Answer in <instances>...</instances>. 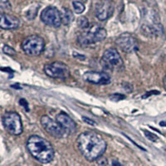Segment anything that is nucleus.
<instances>
[{
    "label": "nucleus",
    "mask_w": 166,
    "mask_h": 166,
    "mask_svg": "<svg viewBox=\"0 0 166 166\" xmlns=\"http://www.w3.org/2000/svg\"><path fill=\"white\" fill-rule=\"evenodd\" d=\"M76 141L80 152L89 161L99 159L106 149V142L102 135L93 131L82 133Z\"/></svg>",
    "instance_id": "obj_1"
},
{
    "label": "nucleus",
    "mask_w": 166,
    "mask_h": 166,
    "mask_svg": "<svg viewBox=\"0 0 166 166\" xmlns=\"http://www.w3.org/2000/svg\"><path fill=\"white\" fill-rule=\"evenodd\" d=\"M27 149L32 156L42 164L50 163L54 159L53 146L46 139L33 135L27 141Z\"/></svg>",
    "instance_id": "obj_2"
},
{
    "label": "nucleus",
    "mask_w": 166,
    "mask_h": 166,
    "mask_svg": "<svg viewBox=\"0 0 166 166\" xmlns=\"http://www.w3.org/2000/svg\"><path fill=\"white\" fill-rule=\"evenodd\" d=\"M106 36L107 32L104 28L98 25H92L79 35L78 42L81 45H91L93 43L102 42Z\"/></svg>",
    "instance_id": "obj_3"
},
{
    "label": "nucleus",
    "mask_w": 166,
    "mask_h": 166,
    "mask_svg": "<svg viewBox=\"0 0 166 166\" xmlns=\"http://www.w3.org/2000/svg\"><path fill=\"white\" fill-rule=\"evenodd\" d=\"M44 48L45 41L37 35H31L26 37L22 42V49L28 56H38L44 51Z\"/></svg>",
    "instance_id": "obj_4"
},
{
    "label": "nucleus",
    "mask_w": 166,
    "mask_h": 166,
    "mask_svg": "<svg viewBox=\"0 0 166 166\" xmlns=\"http://www.w3.org/2000/svg\"><path fill=\"white\" fill-rule=\"evenodd\" d=\"M102 62L103 67L110 71L123 70L124 63L118 51L115 48H108L103 53Z\"/></svg>",
    "instance_id": "obj_5"
},
{
    "label": "nucleus",
    "mask_w": 166,
    "mask_h": 166,
    "mask_svg": "<svg viewBox=\"0 0 166 166\" xmlns=\"http://www.w3.org/2000/svg\"><path fill=\"white\" fill-rule=\"evenodd\" d=\"M3 124L5 129L13 135H19L23 132V123L17 112L9 111L3 116Z\"/></svg>",
    "instance_id": "obj_6"
},
{
    "label": "nucleus",
    "mask_w": 166,
    "mask_h": 166,
    "mask_svg": "<svg viewBox=\"0 0 166 166\" xmlns=\"http://www.w3.org/2000/svg\"><path fill=\"white\" fill-rule=\"evenodd\" d=\"M44 71L48 76L55 79H67L70 76V69L62 62H53L44 66Z\"/></svg>",
    "instance_id": "obj_7"
},
{
    "label": "nucleus",
    "mask_w": 166,
    "mask_h": 166,
    "mask_svg": "<svg viewBox=\"0 0 166 166\" xmlns=\"http://www.w3.org/2000/svg\"><path fill=\"white\" fill-rule=\"evenodd\" d=\"M41 20L46 25L59 28L62 23V13L56 7H48L41 13Z\"/></svg>",
    "instance_id": "obj_8"
},
{
    "label": "nucleus",
    "mask_w": 166,
    "mask_h": 166,
    "mask_svg": "<svg viewBox=\"0 0 166 166\" xmlns=\"http://www.w3.org/2000/svg\"><path fill=\"white\" fill-rule=\"evenodd\" d=\"M116 46L126 53H132L138 50V41L129 33H123L115 40Z\"/></svg>",
    "instance_id": "obj_9"
},
{
    "label": "nucleus",
    "mask_w": 166,
    "mask_h": 166,
    "mask_svg": "<svg viewBox=\"0 0 166 166\" xmlns=\"http://www.w3.org/2000/svg\"><path fill=\"white\" fill-rule=\"evenodd\" d=\"M41 124L43 129L55 138H62L66 134L58 122L53 121L48 115H42L41 118Z\"/></svg>",
    "instance_id": "obj_10"
},
{
    "label": "nucleus",
    "mask_w": 166,
    "mask_h": 166,
    "mask_svg": "<svg viewBox=\"0 0 166 166\" xmlns=\"http://www.w3.org/2000/svg\"><path fill=\"white\" fill-rule=\"evenodd\" d=\"M114 13V4L110 0H101L96 6V16L100 21L110 18Z\"/></svg>",
    "instance_id": "obj_11"
},
{
    "label": "nucleus",
    "mask_w": 166,
    "mask_h": 166,
    "mask_svg": "<svg viewBox=\"0 0 166 166\" xmlns=\"http://www.w3.org/2000/svg\"><path fill=\"white\" fill-rule=\"evenodd\" d=\"M83 79L85 82L96 85L108 84L110 81V76L107 73L102 71H95L85 72L83 75Z\"/></svg>",
    "instance_id": "obj_12"
},
{
    "label": "nucleus",
    "mask_w": 166,
    "mask_h": 166,
    "mask_svg": "<svg viewBox=\"0 0 166 166\" xmlns=\"http://www.w3.org/2000/svg\"><path fill=\"white\" fill-rule=\"evenodd\" d=\"M56 121L61 125L66 134H73L76 130V125L75 121L71 118L67 113L61 112L56 115Z\"/></svg>",
    "instance_id": "obj_13"
},
{
    "label": "nucleus",
    "mask_w": 166,
    "mask_h": 166,
    "mask_svg": "<svg viewBox=\"0 0 166 166\" xmlns=\"http://www.w3.org/2000/svg\"><path fill=\"white\" fill-rule=\"evenodd\" d=\"M20 20L14 15L2 14L0 17V27L5 30L16 29L19 27Z\"/></svg>",
    "instance_id": "obj_14"
},
{
    "label": "nucleus",
    "mask_w": 166,
    "mask_h": 166,
    "mask_svg": "<svg viewBox=\"0 0 166 166\" xmlns=\"http://www.w3.org/2000/svg\"><path fill=\"white\" fill-rule=\"evenodd\" d=\"M62 13V23L65 25H69L72 20L74 19L73 15H72V13L70 9H66V8H63Z\"/></svg>",
    "instance_id": "obj_15"
},
{
    "label": "nucleus",
    "mask_w": 166,
    "mask_h": 166,
    "mask_svg": "<svg viewBox=\"0 0 166 166\" xmlns=\"http://www.w3.org/2000/svg\"><path fill=\"white\" fill-rule=\"evenodd\" d=\"M72 6H73V9L76 14H81L85 11L84 3L81 1H74L72 2Z\"/></svg>",
    "instance_id": "obj_16"
},
{
    "label": "nucleus",
    "mask_w": 166,
    "mask_h": 166,
    "mask_svg": "<svg viewBox=\"0 0 166 166\" xmlns=\"http://www.w3.org/2000/svg\"><path fill=\"white\" fill-rule=\"evenodd\" d=\"M77 24H78L79 28H82V29H87L90 27L88 19L86 17H79L78 19H77Z\"/></svg>",
    "instance_id": "obj_17"
},
{
    "label": "nucleus",
    "mask_w": 166,
    "mask_h": 166,
    "mask_svg": "<svg viewBox=\"0 0 166 166\" xmlns=\"http://www.w3.org/2000/svg\"><path fill=\"white\" fill-rule=\"evenodd\" d=\"M125 99V96L122 95V94H112L111 96H110V100L112 102H120L121 100Z\"/></svg>",
    "instance_id": "obj_18"
},
{
    "label": "nucleus",
    "mask_w": 166,
    "mask_h": 166,
    "mask_svg": "<svg viewBox=\"0 0 166 166\" xmlns=\"http://www.w3.org/2000/svg\"><path fill=\"white\" fill-rule=\"evenodd\" d=\"M3 51L4 53L7 54V55H9V56H14V55L16 54V51L9 46H4L3 48Z\"/></svg>",
    "instance_id": "obj_19"
},
{
    "label": "nucleus",
    "mask_w": 166,
    "mask_h": 166,
    "mask_svg": "<svg viewBox=\"0 0 166 166\" xmlns=\"http://www.w3.org/2000/svg\"><path fill=\"white\" fill-rule=\"evenodd\" d=\"M144 132H145V137H147V138L149 139V141H154V142H155L156 141H158V136L157 135H155V134L149 132V131H148V130H144Z\"/></svg>",
    "instance_id": "obj_20"
},
{
    "label": "nucleus",
    "mask_w": 166,
    "mask_h": 166,
    "mask_svg": "<svg viewBox=\"0 0 166 166\" xmlns=\"http://www.w3.org/2000/svg\"><path fill=\"white\" fill-rule=\"evenodd\" d=\"M19 104L21 105V106H23L25 108L26 110H28V104L25 99H21L19 101Z\"/></svg>",
    "instance_id": "obj_21"
},
{
    "label": "nucleus",
    "mask_w": 166,
    "mask_h": 166,
    "mask_svg": "<svg viewBox=\"0 0 166 166\" xmlns=\"http://www.w3.org/2000/svg\"><path fill=\"white\" fill-rule=\"evenodd\" d=\"M82 119H83V121L86 122V123H87V124L89 125H95V122H94V121H92V120H91V119H89L88 117H82Z\"/></svg>",
    "instance_id": "obj_22"
},
{
    "label": "nucleus",
    "mask_w": 166,
    "mask_h": 166,
    "mask_svg": "<svg viewBox=\"0 0 166 166\" xmlns=\"http://www.w3.org/2000/svg\"><path fill=\"white\" fill-rule=\"evenodd\" d=\"M112 166H123V165H122L120 162H118V161L114 160L112 162Z\"/></svg>",
    "instance_id": "obj_23"
},
{
    "label": "nucleus",
    "mask_w": 166,
    "mask_h": 166,
    "mask_svg": "<svg viewBox=\"0 0 166 166\" xmlns=\"http://www.w3.org/2000/svg\"><path fill=\"white\" fill-rule=\"evenodd\" d=\"M164 89L166 91V76H164Z\"/></svg>",
    "instance_id": "obj_24"
}]
</instances>
